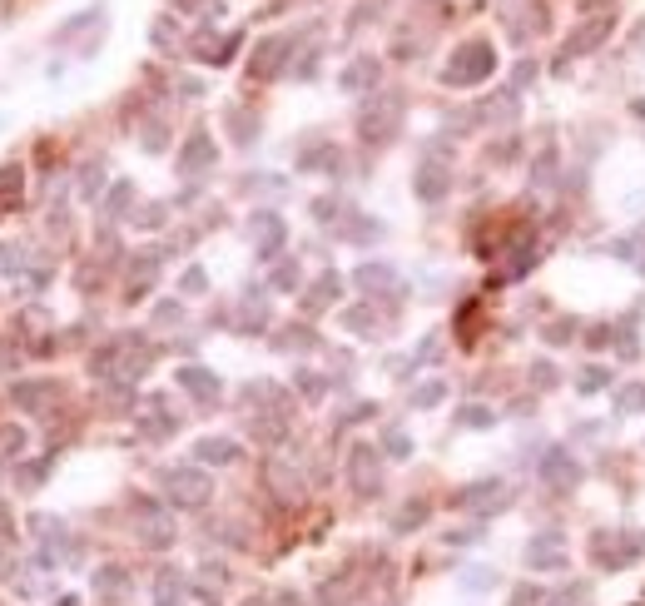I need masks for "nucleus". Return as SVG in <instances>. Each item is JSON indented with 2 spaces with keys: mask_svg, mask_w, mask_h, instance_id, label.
<instances>
[{
  "mask_svg": "<svg viewBox=\"0 0 645 606\" xmlns=\"http://www.w3.org/2000/svg\"><path fill=\"white\" fill-rule=\"evenodd\" d=\"M357 289H368V293H382V289H397V268L392 264H363L353 274Z\"/></svg>",
  "mask_w": 645,
  "mask_h": 606,
  "instance_id": "nucleus-20",
  "label": "nucleus"
},
{
  "mask_svg": "<svg viewBox=\"0 0 645 606\" xmlns=\"http://www.w3.org/2000/svg\"><path fill=\"white\" fill-rule=\"evenodd\" d=\"M442 397H447V383H422L412 393V408H437Z\"/></svg>",
  "mask_w": 645,
  "mask_h": 606,
  "instance_id": "nucleus-35",
  "label": "nucleus"
},
{
  "mask_svg": "<svg viewBox=\"0 0 645 606\" xmlns=\"http://www.w3.org/2000/svg\"><path fill=\"white\" fill-rule=\"evenodd\" d=\"M591 557H596V567L621 571L625 561L641 557V536H631V532H596V536H591Z\"/></svg>",
  "mask_w": 645,
  "mask_h": 606,
  "instance_id": "nucleus-4",
  "label": "nucleus"
},
{
  "mask_svg": "<svg viewBox=\"0 0 645 606\" xmlns=\"http://www.w3.org/2000/svg\"><path fill=\"white\" fill-rule=\"evenodd\" d=\"M536 478H542L551 492H576L581 487V463L571 453H561V447H551V453L542 457V467H536Z\"/></svg>",
  "mask_w": 645,
  "mask_h": 606,
  "instance_id": "nucleus-6",
  "label": "nucleus"
},
{
  "mask_svg": "<svg viewBox=\"0 0 645 606\" xmlns=\"http://www.w3.org/2000/svg\"><path fill=\"white\" fill-rule=\"evenodd\" d=\"M249 233H254V244H258V258H274L278 249H283V239H289V224L278 219L274 209H258L254 224H249Z\"/></svg>",
  "mask_w": 645,
  "mask_h": 606,
  "instance_id": "nucleus-8",
  "label": "nucleus"
},
{
  "mask_svg": "<svg viewBox=\"0 0 645 606\" xmlns=\"http://www.w3.org/2000/svg\"><path fill=\"white\" fill-rule=\"evenodd\" d=\"M144 150H150V154L164 150V125H150V129H144Z\"/></svg>",
  "mask_w": 645,
  "mask_h": 606,
  "instance_id": "nucleus-44",
  "label": "nucleus"
},
{
  "mask_svg": "<svg viewBox=\"0 0 645 606\" xmlns=\"http://www.w3.org/2000/svg\"><path fill=\"white\" fill-rule=\"evenodd\" d=\"M531 373H536V388H551V383H556V368H551V363H536Z\"/></svg>",
  "mask_w": 645,
  "mask_h": 606,
  "instance_id": "nucleus-47",
  "label": "nucleus"
},
{
  "mask_svg": "<svg viewBox=\"0 0 645 606\" xmlns=\"http://www.w3.org/2000/svg\"><path fill=\"white\" fill-rule=\"evenodd\" d=\"M382 80V65L372 55H357L353 65H343V75H338V85H343V94H372V85Z\"/></svg>",
  "mask_w": 645,
  "mask_h": 606,
  "instance_id": "nucleus-11",
  "label": "nucleus"
},
{
  "mask_svg": "<svg viewBox=\"0 0 645 606\" xmlns=\"http://www.w3.org/2000/svg\"><path fill=\"white\" fill-rule=\"evenodd\" d=\"M184 314V308H179V303H159V308H154V318H159V323H174V318Z\"/></svg>",
  "mask_w": 645,
  "mask_h": 606,
  "instance_id": "nucleus-48",
  "label": "nucleus"
},
{
  "mask_svg": "<svg viewBox=\"0 0 645 606\" xmlns=\"http://www.w3.org/2000/svg\"><path fill=\"white\" fill-rule=\"evenodd\" d=\"M0 268H5V274H20V268H25V249L5 244V249H0Z\"/></svg>",
  "mask_w": 645,
  "mask_h": 606,
  "instance_id": "nucleus-41",
  "label": "nucleus"
},
{
  "mask_svg": "<svg viewBox=\"0 0 645 606\" xmlns=\"http://www.w3.org/2000/svg\"><path fill=\"white\" fill-rule=\"evenodd\" d=\"M616 408H621V413H645V388L641 383H625L621 393H616Z\"/></svg>",
  "mask_w": 645,
  "mask_h": 606,
  "instance_id": "nucleus-32",
  "label": "nucleus"
},
{
  "mask_svg": "<svg viewBox=\"0 0 645 606\" xmlns=\"http://www.w3.org/2000/svg\"><path fill=\"white\" fill-rule=\"evenodd\" d=\"M214 135H208V129H194V135H189L184 140V150H179V175H204L208 164H214Z\"/></svg>",
  "mask_w": 645,
  "mask_h": 606,
  "instance_id": "nucleus-10",
  "label": "nucleus"
},
{
  "mask_svg": "<svg viewBox=\"0 0 645 606\" xmlns=\"http://www.w3.org/2000/svg\"><path fill=\"white\" fill-rule=\"evenodd\" d=\"M616 258H641V244H635V239H621V244H616Z\"/></svg>",
  "mask_w": 645,
  "mask_h": 606,
  "instance_id": "nucleus-50",
  "label": "nucleus"
},
{
  "mask_svg": "<svg viewBox=\"0 0 645 606\" xmlns=\"http://www.w3.org/2000/svg\"><path fill=\"white\" fill-rule=\"evenodd\" d=\"M179 289H184V293H204V289H208V274H204L199 264H189L184 279H179Z\"/></svg>",
  "mask_w": 645,
  "mask_h": 606,
  "instance_id": "nucleus-38",
  "label": "nucleus"
},
{
  "mask_svg": "<svg viewBox=\"0 0 645 606\" xmlns=\"http://www.w3.org/2000/svg\"><path fill=\"white\" fill-rule=\"evenodd\" d=\"M20 194H25V169L20 164H0V214L20 209Z\"/></svg>",
  "mask_w": 645,
  "mask_h": 606,
  "instance_id": "nucleus-19",
  "label": "nucleus"
},
{
  "mask_svg": "<svg viewBox=\"0 0 645 606\" xmlns=\"http://www.w3.org/2000/svg\"><path fill=\"white\" fill-rule=\"evenodd\" d=\"M184 596V577L179 571H159V582H154V606H174Z\"/></svg>",
  "mask_w": 645,
  "mask_h": 606,
  "instance_id": "nucleus-24",
  "label": "nucleus"
},
{
  "mask_svg": "<svg viewBox=\"0 0 645 606\" xmlns=\"http://www.w3.org/2000/svg\"><path fill=\"white\" fill-rule=\"evenodd\" d=\"M338 289H343V279H338V274H318V279H313V289H308V299H303V308H308V314H322V308L338 299Z\"/></svg>",
  "mask_w": 645,
  "mask_h": 606,
  "instance_id": "nucleus-21",
  "label": "nucleus"
},
{
  "mask_svg": "<svg viewBox=\"0 0 645 606\" xmlns=\"http://www.w3.org/2000/svg\"><path fill=\"white\" fill-rule=\"evenodd\" d=\"M125 586H129L125 567H100L94 571V592L100 596H125Z\"/></svg>",
  "mask_w": 645,
  "mask_h": 606,
  "instance_id": "nucleus-25",
  "label": "nucleus"
},
{
  "mask_svg": "<svg viewBox=\"0 0 645 606\" xmlns=\"http://www.w3.org/2000/svg\"><path fill=\"white\" fill-rule=\"evenodd\" d=\"M293 339H278V348H318V339H313V328H289Z\"/></svg>",
  "mask_w": 645,
  "mask_h": 606,
  "instance_id": "nucleus-39",
  "label": "nucleus"
},
{
  "mask_svg": "<svg viewBox=\"0 0 645 606\" xmlns=\"http://www.w3.org/2000/svg\"><path fill=\"white\" fill-rule=\"evenodd\" d=\"M492 70H496V50L486 45V40H467V45H461L457 55L447 60V70H442V80H447V85H457V90H467V85H482Z\"/></svg>",
  "mask_w": 645,
  "mask_h": 606,
  "instance_id": "nucleus-1",
  "label": "nucleus"
},
{
  "mask_svg": "<svg viewBox=\"0 0 645 606\" xmlns=\"http://www.w3.org/2000/svg\"><path fill=\"white\" fill-rule=\"evenodd\" d=\"M274 289H278V293H293V289H298V264H293V258L274 268Z\"/></svg>",
  "mask_w": 645,
  "mask_h": 606,
  "instance_id": "nucleus-36",
  "label": "nucleus"
},
{
  "mask_svg": "<svg viewBox=\"0 0 645 606\" xmlns=\"http://www.w3.org/2000/svg\"><path fill=\"white\" fill-rule=\"evenodd\" d=\"M179 5H184V11H189V5H194V0H179Z\"/></svg>",
  "mask_w": 645,
  "mask_h": 606,
  "instance_id": "nucleus-52",
  "label": "nucleus"
},
{
  "mask_svg": "<svg viewBox=\"0 0 645 606\" xmlns=\"http://www.w3.org/2000/svg\"><path fill=\"white\" fill-rule=\"evenodd\" d=\"M581 602H586V586H576V582H571L566 592H556L546 606H581Z\"/></svg>",
  "mask_w": 645,
  "mask_h": 606,
  "instance_id": "nucleus-42",
  "label": "nucleus"
},
{
  "mask_svg": "<svg viewBox=\"0 0 645 606\" xmlns=\"http://www.w3.org/2000/svg\"><path fill=\"white\" fill-rule=\"evenodd\" d=\"M427 522V502H407L403 512L392 517V527H397V532H412V527H422Z\"/></svg>",
  "mask_w": 645,
  "mask_h": 606,
  "instance_id": "nucleus-31",
  "label": "nucleus"
},
{
  "mask_svg": "<svg viewBox=\"0 0 645 606\" xmlns=\"http://www.w3.org/2000/svg\"><path fill=\"white\" fill-rule=\"evenodd\" d=\"M527 567L531 571H561L566 567V542L556 532H542V536H531L527 542Z\"/></svg>",
  "mask_w": 645,
  "mask_h": 606,
  "instance_id": "nucleus-9",
  "label": "nucleus"
},
{
  "mask_svg": "<svg viewBox=\"0 0 645 606\" xmlns=\"http://www.w3.org/2000/svg\"><path fill=\"white\" fill-rule=\"evenodd\" d=\"M264 478H268V487H274V492H278V497H283V502H289V497H298V492H303V482L293 478V472H289V467H283V463H278V457H274V463L264 467Z\"/></svg>",
  "mask_w": 645,
  "mask_h": 606,
  "instance_id": "nucleus-23",
  "label": "nucleus"
},
{
  "mask_svg": "<svg viewBox=\"0 0 645 606\" xmlns=\"http://www.w3.org/2000/svg\"><path fill=\"white\" fill-rule=\"evenodd\" d=\"M154 279H159V249H144V254L135 258V264H129V283H125V299L135 303V299H144V293L154 289Z\"/></svg>",
  "mask_w": 645,
  "mask_h": 606,
  "instance_id": "nucleus-12",
  "label": "nucleus"
},
{
  "mask_svg": "<svg viewBox=\"0 0 645 606\" xmlns=\"http://www.w3.org/2000/svg\"><path fill=\"white\" fill-rule=\"evenodd\" d=\"M347 482H353L363 497H372L378 492V482H382V463H378V447H368V443H357L353 453H347Z\"/></svg>",
  "mask_w": 645,
  "mask_h": 606,
  "instance_id": "nucleus-7",
  "label": "nucleus"
},
{
  "mask_svg": "<svg viewBox=\"0 0 645 606\" xmlns=\"http://www.w3.org/2000/svg\"><path fill=\"white\" fill-rule=\"evenodd\" d=\"M635 115H641V119H645V100H635Z\"/></svg>",
  "mask_w": 645,
  "mask_h": 606,
  "instance_id": "nucleus-51",
  "label": "nucleus"
},
{
  "mask_svg": "<svg viewBox=\"0 0 645 606\" xmlns=\"http://www.w3.org/2000/svg\"><path fill=\"white\" fill-rule=\"evenodd\" d=\"M11 397L20 403L25 413H45V403H55L60 388H55V383H45V378H40V383L30 378V383H15V393H11Z\"/></svg>",
  "mask_w": 645,
  "mask_h": 606,
  "instance_id": "nucleus-17",
  "label": "nucleus"
},
{
  "mask_svg": "<svg viewBox=\"0 0 645 606\" xmlns=\"http://www.w3.org/2000/svg\"><path fill=\"white\" fill-rule=\"evenodd\" d=\"M100 5H94V11H80V15H75V20H69V25H60V30H55V40H60V45H65V40L69 36H80V30H85V25H90V20H100Z\"/></svg>",
  "mask_w": 645,
  "mask_h": 606,
  "instance_id": "nucleus-34",
  "label": "nucleus"
},
{
  "mask_svg": "<svg viewBox=\"0 0 645 606\" xmlns=\"http://www.w3.org/2000/svg\"><path fill=\"white\" fill-rule=\"evenodd\" d=\"M378 233H382V224H372V219H357L353 229H347V239H357V244H372Z\"/></svg>",
  "mask_w": 645,
  "mask_h": 606,
  "instance_id": "nucleus-40",
  "label": "nucleus"
},
{
  "mask_svg": "<svg viewBox=\"0 0 645 606\" xmlns=\"http://www.w3.org/2000/svg\"><path fill=\"white\" fill-rule=\"evenodd\" d=\"M289 45H293L289 36H268L264 45H258L254 65H249V70H254V80H274V75L283 70V50H289Z\"/></svg>",
  "mask_w": 645,
  "mask_h": 606,
  "instance_id": "nucleus-13",
  "label": "nucleus"
},
{
  "mask_svg": "<svg viewBox=\"0 0 645 606\" xmlns=\"http://www.w3.org/2000/svg\"><path fill=\"white\" fill-rule=\"evenodd\" d=\"M611 383V373H606V368H586V373H581V397H591V393H600V388Z\"/></svg>",
  "mask_w": 645,
  "mask_h": 606,
  "instance_id": "nucleus-37",
  "label": "nucleus"
},
{
  "mask_svg": "<svg viewBox=\"0 0 645 606\" xmlns=\"http://www.w3.org/2000/svg\"><path fill=\"white\" fill-rule=\"evenodd\" d=\"M224 119H229V125L239 129V135H233V144H254V140H258V119H249L243 110H229Z\"/></svg>",
  "mask_w": 645,
  "mask_h": 606,
  "instance_id": "nucleus-29",
  "label": "nucleus"
},
{
  "mask_svg": "<svg viewBox=\"0 0 645 606\" xmlns=\"http://www.w3.org/2000/svg\"><path fill=\"white\" fill-rule=\"evenodd\" d=\"M531 602H542V592H536V586H521V592L511 596V606H531Z\"/></svg>",
  "mask_w": 645,
  "mask_h": 606,
  "instance_id": "nucleus-49",
  "label": "nucleus"
},
{
  "mask_svg": "<svg viewBox=\"0 0 645 606\" xmlns=\"http://www.w3.org/2000/svg\"><path fill=\"white\" fill-rule=\"evenodd\" d=\"M135 219H139V229H159V224H164V204H150V209H139Z\"/></svg>",
  "mask_w": 645,
  "mask_h": 606,
  "instance_id": "nucleus-43",
  "label": "nucleus"
},
{
  "mask_svg": "<svg viewBox=\"0 0 645 606\" xmlns=\"http://www.w3.org/2000/svg\"><path fill=\"white\" fill-rule=\"evenodd\" d=\"M397 125H403V100L397 94H372L363 105V115H357V129H363L368 144H388L397 135Z\"/></svg>",
  "mask_w": 645,
  "mask_h": 606,
  "instance_id": "nucleus-2",
  "label": "nucleus"
},
{
  "mask_svg": "<svg viewBox=\"0 0 645 606\" xmlns=\"http://www.w3.org/2000/svg\"><path fill=\"white\" fill-rule=\"evenodd\" d=\"M164 492H169L174 507H204L214 487H208V478L199 467H169V472H164Z\"/></svg>",
  "mask_w": 645,
  "mask_h": 606,
  "instance_id": "nucleus-3",
  "label": "nucleus"
},
{
  "mask_svg": "<svg viewBox=\"0 0 645 606\" xmlns=\"http://www.w3.org/2000/svg\"><path fill=\"white\" fill-rule=\"evenodd\" d=\"M25 447H30L25 428H15V422H0V463H20Z\"/></svg>",
  "mask_w": 645,
  "mask_h": 606,
  "instance_id": "nucleus-22",
  "label": "nucleus"
},
{
  "mask_svg": "<svg viewBox=\"0 0 645 606\" xmlns=\"http://www.w3.org/2000/svg\"><path fill=\"white\" fill-rule=\"evenodd\" d=\"M507 502H511V497H507V482H502V478L472 482V487L457 492V507H467V512H477V517H496Z\"/></svg>",
  "mask_w": 645,
  "mask_h": 606,
  "instance_id": "nucleus-5",
  "label": "nucleus"
},
{
  "mask_svg": "<svg viewBox=\"0 0 645 606\" xmlns=\"http://www.w3.org/2000/svg\"><path fill=\"white\" fill-rule=\"evenodd\" d=\"M492 422H496V413L482 408V403H467V408L457 413V428H492Z\"/></svg>",
  "mask_w": 645,
  "mask_h": 606,
  "instance_id": "nucleus-28",
  "label": "nucleus"
},
{
  "mask_svg": "<svg viewBox=\"0 0 645 606\" xmlns=\"http://www.w3.org/2000/svg\"><path fill=\"white\" fill-rule=\"evenodd\" d=\"M611 30H616V20H611V15H596V20H591V25H581L576 36H571V45H566V55H591V50H596L600 40L611 36Z\"/></svg>",
  "mask_w": 645,
  "mask_h": 606,
  "instance_id": "nucleus-16",
  "label": "nucleus"
},
{
  "mask_svg": "<svg viewBox=\"0 0 645 606\" xmlns=\"http://www.w3.org/2000/svg\"><path fill=\"white\" fill-rule=\"evenodd\" d=\"M129 199H135V184H129V179H119V184L110 189V199H104V214H110V219H125Z\"/></svg>",
  "mask_w": 645,
  "mask_h": 606,
  "instance_id": "nucleus-26",
  "label": "nucleus"
},
{
  "mask_svg": "<svg viewBox=\"0 0 645 606\" xmlns=\"http://www.w3.org/2000/svg\"><path fill=\"white\" fill-rule=\"evenodd\" d=\"M343 323L353 328V333H363V339H372V328H378V318H372V308H347Z\"/></svg>",
  "mask_w": 645,
  "mask_h": 606,
  "instance_id": "nucleus-33",
  "label": "nucleus"
},
{
  "mask_svg": "<svg viewBox=\"0 0 645 606\" xmlns=\"http://www.w3.org/2000/svg\"><path fill=\"white\" fill-rule=\"evenodd\" d=\"M100 189H104V164H100V160H90V164L80 169V194H85V199H94Z\"/></svg>",
  "mask_w": 645,
  "mask_h": 606,
  "instance_id": "nucleus-30",
  "label": "nucleus"
},
{
  "mask_svg": "<svg viewBox=\"0 0 645 606\" xmlns=\"http://www.w3.org/2000/svg\"><path fill=\"white\" fill-rule=\"evenodd\" d=\"M313 214H318L322 224H333V219H338V199H318V204H313Z\"/></svg>",
  "mask_w": 645,
  "mask_h": 606,
  "instance_id": "nucleus-45",
  "label": "nucleus"
},
{
  "mask_svg": "<svg viewBox=\"0 0 645 606\" xmlns=\"http://www.w3.org/2000/svg\"><path fill=\"white\" fill-rule=\"evenodd\" d=\"M298 388H303L308 397H322V388H328V383H322V378H313V373H298Z\"/></svg>",
  "mask_w": 645,
  "mask_h": 606,
  "instance_id": "nucleus-46",
  "label": "nucleus"
},
{
  "mask_svg": "<svg viewBox=\"0 0 645 606\" xmlns=\"http://www.w3.org/2000/svg\"><path fill=\"white\" fill-rule=\"evenodd\" d=\"M412 189H417V199L437 204V199L452 189V169H442V164H422V169H417V179H412Z\"/></svg>",
  "mask_w": 645,
  "mask_h": 606,
  "instance_id": "nucleus-15",
  "label": "nucleus"
},
{
  "mask_svg": "<svg viewBox=\"0 0 645 606\" xmlns=\"http://www.w3.org/2000/svg\"><path fill=\"white\" fill-rule=\"evenodd\" d=\"M174 378H179V388H184L189 397H199V403H214V397H219V388H224L219 378L208 373V368H194V363H189V368H179Z\"/></svg>",
  "mask_w": 645,
  "mask_h": 606,
  "instance_id": "nucleus-14",
  "label": "nucleus"
},
{
  "mask_svg": "<svg viewBox=\"0 0 645 606\" xmlns=\"http://www.w3.org/2000/svg\"><path fill=\"white\" fill-rule=\"evenodd\" d=\"M382 453L388 457H412V438L403 428H382Z\"/></svg>",
  "mask_w": 645,
  "mask_h": 606,
  "instance_id": "nucleus-27",
  "label": "nucleus"
},
{
  "mask_svg": "<svg viewBox=\"0 0 645 606\" xmlns=\"http://www.w3.org/2000/svg\"><path fill=\"white\" fill-rule=\"evenodd\" d=\"M194 457L204 467H229L233 457H239V443H233V438H199L194 443Z\"/></svg>",
  "mask_w": 645,
  "mask_h": 606,
  "instance_id": "nucleus-18",
  "label": "nucleus"
}]
</instances>
